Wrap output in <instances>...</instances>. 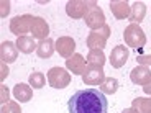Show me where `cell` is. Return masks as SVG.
Returning <instances> with one entry per match:
<instances>
[{"label":"cell","mask_w":151,"mask_h":113,"mask_svg":"<svg viewBox=\"0 0 151 113\" xmlns=\"http://www.w3.org/2000/svg\"><path fill=\"white\" fill-rule=\"evenodd\" d=\"M69 113H107L109 102L104 92L97 89L77 90L68 102Z\"/></svg>","instance_id":"obj_1"},{"label":"cell","mask_w":151,"mask_h":113,"mask_svg":"<svg viewBox=\"0 0 151 113\" xmlns=\"http://www.w3.org/2000/svg\"><path fill=\"white\" fill-rule=\"evenodd\" d=\"M123 38H125V43H127L130 48L141 49L145 44H146V34H145L143 30H141L140 25L130 23L123 31Z\"/></svg>","instance_id":"obj_2"},{"label":"cell","mask_w":151,"mask_h":113,"mask_svg":"<svg viewBox=\"0 0 151 113\" xmlns=\"http://www.w3.org/2000/svg\"><path fill=\"white\" fill-rule=\"evenodd\" d=\"M97 8V4L95 2H82V0H71L66 4V13L68 16L74 20H79V18H86V15L89 13L91 10Z\"/></svg>","instance_id":"obj_3"},{"label":"cell","mask_w":151,"mask_h":113,"mask_svg":"<svg viewBox=\"0 0 151 113\" xmlns=\"http://www.w3.org/2000/svg\"><path fill=\"white\" fill-rule=\"evenodd\" d=\"M110 36V26L109 25H104L102 28H99L95 31H91L89 36H87L86 43L89 49H100L102 51L107 44V39Z\"/></svg>","instance_id":"obj_4"},{"label":"cell","mask_w":151,"mask_h":113,"mask_svg":"<svg viewBox=\"0 0 151 113\" xmlns=\"http://www.w3.org/2000/svg\"><path fill=\"white\" fill-rule=\"evenodd\" d=\"M48 82L53 89H66L71 84V74L63 67H51L48 71Z\"/></svg>","instance_id":"obj_5"},{"label":"cell","mask_w":151,"mask_h":113,"mask_svg":"<svg viewBox=\"0 0 151 113\" xmlns=\"http://www.w3.org/2000/svg\"><path fill=\"white\" fill-rule=\"evenodd\" d=\"M35 16L31 15H18L10 21V31L17 36H27V33H31V23Z\"/></svg>","instance_id":"obj_6"},{"label":"cell","mask_w":151,"mask_h":113,"mask_svg":"<svg viewBox=\"0 0 151 113\" xmlns=\"http://www.w3.org/2000/svg\"><path fill=\"white\" fill-rule=\"evenodd\" d=\"M105 80L104 67H95V66H87L82 72V82L86 85H102Z\"/></svg>","instance_id":"obj_7"},{"label":"cell","mask_w":151,"mask_h":113,"mask_svg":"<svg viewBox=\"0 0 151 113\" xmlns=\"http://www.w3.org/2000/svg\"><path fill=\"white\" fill-rule=\"evenodd\" d=\"M130 56V51L128 48H125L123 44H118L112 49V53H110V64L112 67L115 69H120L127 64V59Z\"/></svg>","instance_id":"obj_8"},{"label":"cell","mask_w":151,"mask_h":113,"mask_svg":"<svg viewBox=\"0 0 151 113\" xmlns=\"http://www.w3.org/2000/svg\"><path fill=\"white\" fill-rule=\"evenodd\" d=\"M0 57H2V62L4 64H12L15 62L17 57H18V48H17V43L12 41H4L0 44Z\"/></svg>","instance_id":"obj_9"},{"label":"cell","mask_w":151,"mask_h":113,"mask_svg":"<svg viewBox=\"0 0 151 113\" xmlns=\"http://www.w3.org/2000/svg\"><path fill=\"white\" fill-rule=\"evenodd\" d=\"M56 51L59 53V56L69 59V57L74 54V51H76V41L72 39L71 36H61V38H58V39H56Z\"/></svg>","instance_id":"obj_10"},{"label":"cell","mask_w":151,"mask_h":113,"mask_svg":"<svg viewBox=\"0 0 151 113\" xmlns=\"http://www.w3.org/2000/svg\"><path fill=\"white\" fill-rule=\"evenodd\" d=\"M84 21H86V25L91 28L92 31H95V30H99V28H102L104 25H105V15H104V11L97 7V8H94V10H91L87 13Z\"/></svg>","instance_id":"obj_11"},{"label":"cell","mask_w":151,"mask_h":113,"mask_svg":"<svg viewBox=\"0 0 151 113\" xmlns=\"http://www.w3.org/2000/svg\"><path fill=\"white\" fill-rule=\"evenodd\" d=\"M130 79H132L133 84L136 85H146L148 82L151 80V71L148 66H136L135 69H132L130 72Z\"/></svg>","instance_id":"obj_12"},{"label":"cell","mask_w":151,"mask_h":113,"mask_svg":"<svg viewBox=\"0 0 151 113\" xmlns=\"http://www.w3.org/2000/svg\"><path fill=\"white\" fill-rule=\"evenodd\" d=\"M110 10H112L113 16L117 20H125V18H130L132 7L128 5L127 0H113V2H110Z\"/></svg>","instance_id":"obj_13"},{"label":"cell","mask_w":151,"mask_h":113,"mask_svg":"<svg viewBox=\"0 0 151 113\" xmlns=\"http://www.w3.org/2000/svg\"><path fill=\"white\" fill-rule=\"evenodd\" d=\"M31 34H33V38H38L40 41L48 38L49 26H48V23L45 21V18H41V16H35L33 18V23H31Z\"/></svg>","instance_id":"obj_14"},{"label":"cell","mask_w":151,"mask_h":113,"mask_svg":"<svg viewBox=\"0 0 151 113\" xmlns=\"http://www.w3.org/2000/svg\"><path fill=\"white\" fill-rule=\"evenodd\" d=\"M86 67H87V61L84 59V56H81V54H72V56L66 61V69L71 71L72 74L82 75V72L86 71Z\"/></svg>","instance_id":"obj_15"},{"label":"cell","mask_w":151,"mask_h":113,"mask_svg":"<svg viewBox=\"0 0 151 113\" xmlns=\"http://www.w3.org/2000/svg\"><path fill=\"white\" fill-rule=\"evenodd\" d=\"M54 51H56V41H53L51 38L41 39V41L38 43L36 54L41 57V59H48V57H51Z\"/></svg>","instance_id":"obj_16"},{"label":"cell","mask_w":151,"mask_h":113,"mask_svg":"<svg viewBox=\"0 0 151 113\" xmlns=\"http://www.w3.org/2000/svg\"><path fill=\"white\" fill-rule=\"evenodd\" d=\"M145 16H146V5L143 2H135L130 10V21L133 25H140V21H143Z\"/></svg>","instance_id":"obj_17"},{"label":"cell","mask_w":151,"mask_h":113,"mask_svg":"<svg viewBox=\"0 0 151 113\" xmlns=\"http://www.w3.org/2000/svg\"><path fill=\"white\" fill-rule=\"evenodd\" d=\"M13 95H15V98L20 103L30 102L31 97H33L31 85H27V84H17V85L13 87Z\"/></svg>","instance_id":"obj_18"},{"label":"cell","mask_w":151,"mask_h":113,"mask_svg":"<svg viewBox=\"0 0 151 113\" xmlns=\"http://www.w3.org/2000/svg\"><path fill=\"white\" fill-rule=\"evenodd\" d=\"M17 48H18L20 53L23 54H30L33 53L35 49L38 48V44L35 43V38L33 36H20L18 39H17Z\"/></svg>","instance_id":"obj_19"},{"label":"cell","mask_w":151,"mask_h":113,"mask_svg":"<svg viewBox=\"0 0 151 113\" xmlns=\"http://www.w3.org/2000/svg\"><path fill=\"white\" fill-rule=\"evenodd\" d=\"M105 64V54L100 49H91L87 54V66H95V67H104Z\"/></svg>","instance_id":"obj_20"},{"label":"cell","mask_w":151,"mask_h":113,"mask_svg":"<svg viewBox=\"0 0 151 113\" xmlns=\"http://www.w3.org/2000/svg\"><path fill=\"white\" fill-rule=\"evenodd\" d=\"M132 107L138 113H151V98H143L138 97L132 102Z\"/></svg>","instance_id":"obj_21"},{"label":"cell","mask_w":151,"mask_h":113,"mask_svg":"<svg viewBox=\"0 0 151 113\" xmlns=\"http://www.w3.org/2000/svg\"><path fill=\"white\" fill-rule=\"evenodd\" d=\"M118 87H120V84H118V80L115 79V77H105L104 84L100 85V92L112 95V94H115V92L118 90Z\"/></svg>","instance_id":"obj_22"},{"label":"cell","mask_w":151,"mask_h":113,"mask_svg":"<svg viewBox=\"0 0 151 113\" xmlns=\"http://www.w3.org/2000/svg\"><path fill=\"white\" fill-rule=\"evenodd\" d=\"M45 84H46L45 74H41V72H33V74H30V85L33 89H43Z\"/></svg>","instance_id":"obj_23"},{"label":"cell","mask_w":151,"mask_h":113,"mask_svg":"<svg viewBox=\"0 0 151 113\" xmlns=\"http://www.w3.org/2000/svg\"><path fill=\"white\" fill-rule=\"evenodd\" d=\"M0 113H22V110H20V105L17 102H8L5 105H2Z\"/></svg>","instance_id":"obj_24"},{"label":"cell","mask_w":151,"mask_h":113,"mask_svg":"<svg viewBox=\"0 0 151 113\" xmlns=\"http://www.w3.org/2000/svg\"><path fill=\"white\" fill-rule=\"evenodd\" d=\"M136 61L140 66H151V54H140L136 56Z\"/></svg>","instance_id":"obj_25"},{"label":"cell","mask_w":151,"mask_h":113,"mask_svg":"<svg viewBox=\"0 0 151 113\" xmlns=\"http://www.w3.org/2000/svg\"><path fill=\"white\" fill-rule=\"evenodd\" d=\"M0 92H2L0 102H2V105H5V103H8V89L5 85H0Z\"/></svg>","instance_id":"obj_26"},{"label":"cell","mask_w":151,"mask_h":113,"mask_svg":"<svg viewBox=\"0 0 151 113\" xmlns=\"http://www.w3.org/2000/svg\"><path fill=\"white\" fill-rule=\"evenodd\" d=\"M2 8H4V10H2V16H5V15H8V11H10V2H2Z\"/></svg>","instance_id":"obj_27"},{"label":"cell","mask_w":151,"mask_h":113,"mask_svg":"<svg viewBox=\"0 0 151 113\" xmlns=\"http://www.w3.org/2000/svg\"><path fill=\"white\" fill-rule=\"evenodd\" d=\"M143 92H145L146 95H151V80L146 84V85H143Z\"/></svg>","instance_id":"obj_28"},{"label":"cell","mask_w":151,"mask_h":113,"mask_svg":"<svg viewBox=\"0 0 151 113\" xmlns=\"http://www.w3.org/2000/svg\"><path fill=\"white\" fill-rule=\"evenodd\" d=\"M5 66H7V64H4V62H2V75H0V79H2V80H4L5 77L8 75V69L5 71Z\"/></svg>","instance_id":"obj_29"},{"label":"cell","mask_w":151,"mask_h":113,"mask_svg":"<svg viewBox=\"0 0 151 113\" xmlns=\"http://www.w3.org/2000/svg\"><path fill=\"white\" fill-rule=\"evenodd\" d=\"M122 113H138V112H136V110L133 108V107H130V108H125Z\"/></svg>","instance_id":"obj_30"}]
</instances>
